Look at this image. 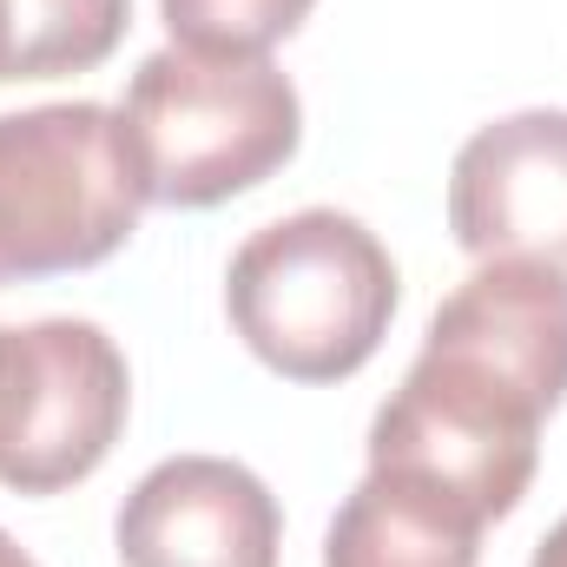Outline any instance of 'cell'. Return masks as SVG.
Returning a JSON list of instances; mask_svg holds the SVG:
<instances>
[{
  "mask_svg": "<svg viewBox=\"0 0 567 567\" xmlns=\"http://www.w3.org/2000/svg\"><path fill=\"white\" fill-rule=\"evenodd\" d=\"M449 231L482 265L522 258L567 278V113H508L462 145L449 172Z\"/></svg>",
  "mask_w": 567,
  "mask_h": 567,
  "instance_id": "obj_6",
  "label": "cell"
},
{
  "mask_svg": "<svg viewBox=\"0 0 567 567\" xmlns=\"http://www.w3.org/2000/svg\"><path fill=\"white\" fill-rule=\"evenodd\" d=\"M542 423L548 416L495 377L423 350L370 423V468L429 482L482 522H502L535 482Z\"/></svg>",
  "mask_w": 567,
  "mask_h": 567,
  "instance_id": "obj_5",
  "label": "cell"
},
{
  "mask_svg": "<svg viewBox=\"0 0 567 567\" xmlns=\"http://www.w3.org/2000/svg\"><path fill=\"white\" fill-rule=\"evenodd\" d=\"M126 140L140 158L145 205L205 212L265 185L303 140L297 86L271 60H225L158 47L126 86Z\"/></svg>",
  "mask_w": 567,
  "mask_h": 567,
  "instance_id": "obj_2",
  "label": "cell"
},
{
  "mask_svg": "<svg viewBox=\"0 0 567 567\" xmlns=\"http://www.w3.org/2000/svg\"><path fill=\"white\" fill-rule=\"evenodd\" d=\"M528 567H567V515L548 528V542L535 548V561H528Z\"/></svg>",
  "mask_w": 567,
  "mask_h": 567,
  "instance_id": "obj_12",
  "label": "cell"
},
{
  "mask_svg": "<svg viewBox=\"0 0 567 567\" xmlns=\"http://www.w3.org/2000/svg\"><path fill=\"white\" fill-rule=\"evenodd\" d=\"M482 528L455 495L370 468L323 535V567H475Z\"/></svg>",
  "mask_w": 567,
  "mask_h": 567,
  "instance_id": "obj_9",
  "label": "cell"
},
{
  "mask_svg": "<svg viewBox=\"0 0 567 567\" xmlns=\"http://www.w3.org/2000/svg\"><path fill=\"white\" fill-rule=\"evenodd\" d=\"M310 7L317 0H158L172 47L225 53V60H265L310 20Z\"/></svg>",
  "mask_w": 567,
  "mask_h": 567,
  "instance_id": "obj_11",
  "label": "cell"
},
{
  "mask_svg": "<svg viewBox=\"0 0 567 567\" xmlns=\"http://www.w3.org/2000/svg\"><path fill=\"white\" fill-rule=\"evenodd\" d=\"M133 27V0H7V80L93 73Z\"/></svg>",
  "mask_w": 567,
  "mask_h": 567,
  "instance_id": "obj_10",
  "label": "cell"
},
{
  "mask_svg": "<svg viewBox=\"0 0 567 567\" xmlns=\"http://www.w3.org/2000/svg\"><path fill=\"white\" fill-rule=\"evenodd\" d=\"M145 212L126 120L93 100L0 113V290L106 265Z\"/></svg>",
  "mask_w": 567,
  "mask_h": 567,
  "instance_id": "obj_3",
  "label": "cell"
},
{
  "mask_svg": "<svg viewBox=\"0 0 567 567\" xmlns=\"http://www.w3.org/2000/svg\"><path fill=\"white\" fill-rule=\"evenodd\" d=\"M0 567H40V561H33V555H27V548H20V542L0 528Z\"/></svg>",
  "mask_w": 567,
  "mask_h": 567,
  "instance_id": "obj_13",
  "label": "cell"
},
{
  "mask_svg": "<svg viewBox=\"0 0 567 567\" xmlns=\"http://www.w3.org/2000/svg\"><path fill=\"white\" fill-rule=\"evenodd\" d=\"M0 343H7V330H0Z\"/></svg>",
  "mask_w": 567,
  "mask_h": 567,
  "instance_id": "obj_15",
  "label": "cell"
},
{
  "mask_svg": "<svg viewBox=\"0 0 567 567\" xmlns=\"http://www.w3.org/2000/svg\"><path fill=\"white\" fill-rule=\"evenodd\" d=\"M133 410L120 343L86 317H40L0 343V488L60 495L86 482Z\"/></svg>",
  "mask_w": 567,
  "mask_h": 567,
  "instance_id": "obj_4",
  "label": "cell"
},
{
  "mask_svg": "<svg viewBox=\"0 0 567 567\" xmlns=\"http://www.w3.org/2000/svg\"><path fill=\"white\" fill-rule=\"evenodd\" d=\"M0 80H7V0H0Z\"/></svg>",
  "mask_w": 567,
  "mask_h": 567,
  "instance_id": "obj_14",
  "label": "cell"
},
{
  "mask_svg": "<svg viewBox=\"0 0 567 567\" xmlns=\"http://www.w3.org/2000/svg\"><path fill=\"white\" fill-rule=\"evenodd\" d=\"M423 350L495 377L502 390L555 416L567 396V278L522 258H495L442 297Z\"/></svg>",
  "mask_w": 567,
  "mask_h": 567,
  "instance_id": "obj_8",
  "label": "cell"
},
{
  "mask_svg": "<svg viewBox=\"0 0 567 567\" xmlns=\"http://www.w3.org/2000/svg\"><path fill=\"white\" fill-rule=\"evenodd\" d=\"M278 495L225 455H172L120 508L126 567H278Z\"/></svg>",
  "mask_w": 567,
  "mask_h": 567,
  "instance_id": "obj_7",
  "label": "cell"
},
{
  "mask_svg": "<svg viewBox=\"0 0 567 567\" xmlns=\"http://www.w3.org/2000/svg\"><path fill=\"white\" fill-rule=\"evenodd\" d=\"M231 330L290 383L357 377L396 317V265L383 238L330 205L258 225L225 271Z\"/></svg>",
  "mask_w": 567,
  "mask_h": 567,
  "instance_id": "obj_1",
  "label": "cell"
}]
</instances>
